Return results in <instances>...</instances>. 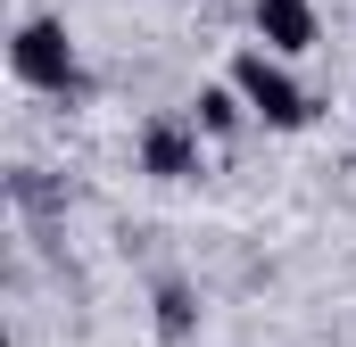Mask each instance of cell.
Listing matches in <instances>:
<instances>
[{
  "instance_id": "obj_1",
  "label": "cell",
  "mask_w": 356,
  "mask_h": 347,
  "mask_svg": "<svg viewBox=\"0 0 356 347\" xmlns=\"http://www.w3.org/2000/svg\"><path fill=\"white\" fill-rule=\"evenodd\" d=\"M224 83L249 99V116H257L266 133H307V124L323 116V99L298 83V67H290V58H273L266 42H241V50H232V67H224Z\"/></svg>"
},
{
  "instance_id": "obj_2",
  "label": "cell",
  "mask_w": 356,
  "mask_h": 347,
  "mask_svg": "<svg viewBox=\"0 0 356 347\" xmlns=\"http://www.w3.org/2000/svg\"><path fill=\"white\" fill-rule=\"evenodd\" d=\"M8 75L25 91H42V99H83L91 91L67 17H17V33H8Z\"/></svg>"
},
{
  "instance_id": "obj_3",
  "label": "cell",
  "mask_w": 356,
  "mask_h": 347,
  "mask_svg": "<svg viewBox=\"0 0 356 347\" xmlns=\"http://www.w3.org/2000/svg\"><path fill=\"white\" fill-rule=\"evenodd\" d=\"M133 166L149 174V182H199V174H207V141H199V124H191L182 108H158V116H141V133H133Z\"/></svg>"
},
{
  "instance_id": "obj_4",
  "label": "cell",
  "mask_w": 356,
  "mask_h": 347,
  "mask_svg": "<svg viewBox=\"0 0 356 347\" xmlns=\"http://www.w3.org/2000/svg\"><path fill=\"white\" fill-rule=\"evenodd\" d=\"M249 33L266 42L273 58L298 67V58L323 50V8H315V0H249Z\"/></svg>"
},
{
  "instance_id": "obj_5",
  "label": "cell",
  "mask_w": 356,
  "mask_h": 347,
  "mask_svg": "<svg viewBox=\"0 0 356 347\" xmlns=\"http://www.w3.org/2000/svg\"><path fill=\"white\" fill-rule=\"evenodd\" d=\"M199 323H207L199 289H191L182 273H158V281H149V331H158L166 347H191V339H199Z\"/></svg>"
},
{
  "instance_id": "obj_6",
  "label": "cell",
  "mask_w": 356,
  "mask_h": 347,
  "mask_svg": "<svg viewBox=\"0 0 356 347\" xmlns=\"http://www.w3.org/2000/svg\"><path fill=\"white\" fill-rule=\"evenodd\" d=\"M182 116L199 124V141H241V133L257 124V116H249V99H241L232 83H199V91H191V108H182Z\"/></svg>"
}]
</instances>
